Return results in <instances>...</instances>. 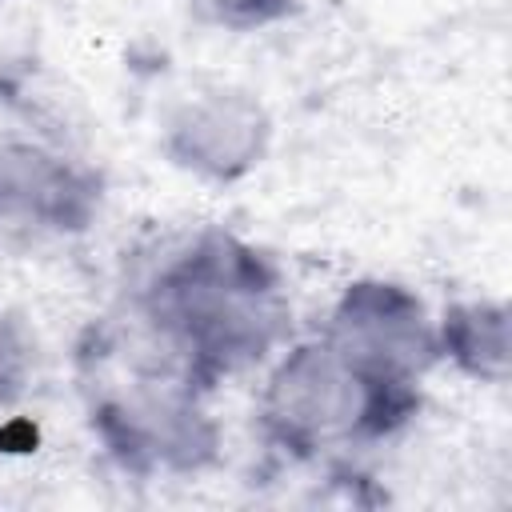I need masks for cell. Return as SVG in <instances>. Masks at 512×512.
Wrapping results in <instances>:
<instances>
[{"label": "cell", "instance_id": "8992f818", "mask_svg": "<svg viewBox=\"0 0 512 512\" xmlns=\"http://www.w3.org/2000/svg\"><path fill=\"white\" fill-rule=\"evenodd\" d=\"M104 176L32 136H0V232L80 236L96 224Z\"/></svg>", "mask_w": 512, "mask_h": 512}, {"label": "cell", "instance_id": "5b68a950", "mask_svg": "<svg viewBox=\"0 0 512 512\" xmlns=\"http://www.w3.org/2000/svg\"><path fill=\"white\" fill-rule=\"evenodd\" d=\"M160 148L172 168L228 188L268 160L272 116L256 92L240 84H208L172 108Z\"/></svg>", "mask_w": 512, "mask_h": 512}, {"label": "cell", "instance_id": "7a4b0ae2", "mask_svg": "<svg viewBox=\"0 0 512 512\" xmlns=\"http://www.w3.org/2000/svg\"><path fill=\"white\" fill-rule=\"evenodd\" d=\"M76 388L92 436L136 480L192 476L220 452V428L204 408L212 392L128 308L84 328Z\"/></svg>", "mask_w": 512, "mask_h": 512}, {"label": "cell", "instance_id": "6da1fadb", "mask_svg": "<svg viewBox=\"0 0 512 512\" xmlns=\"http://www.w3.org/2000/svg\"><path fill=\"white\" fill-rule=\"evenodd\" d=\"M128 312L208 392L268 364L292 340L284 268L272 252L224 228H204L172 248L128 296Z\"/></svg>", "mask_w": 512, "mask_h": 512}, {"label": "cell", "instance_id": "277c9868", "mask_svg": "<svg viewBox=\"0 0 512 512\" xmlns=\"http://www.w3.org/2000/svg\"><path fill=\"white\" fill-rule=\"evenodd\" d=\"M320 336L352 364L400 384H420L440 364L436 320L424 300L408 284L384 276L352 280L332 300Z\"/></svg>", "mask_w": 512, "mask_h": 512}, {"label": "cell", "instance_id": "52a82bcc", "mask_svg": "<svg viewBox=\"0 0 512 512\" xmlns=\"http://www.w3.org/2000/svg\"><path fill=\"white\" fill-rule=\"evenodd\" d=\"M440 364H452L464 380L504 388L512 372V312L504 300L468 296L452 300L436 320Z\"/></svg>", "mask_w": 512, "mask_h": 512}, {"label": "cell", "instance_id": "ba28073f", "mask_svg": "<svg viewBox=\"0 0 512 512\" xmlns=\"http://www.w3.org/2000/svg\"><path fill=\"white\" fill-rule=\"evenodd\" d=\"M192 20L220 32H264L296 16L300 0H184Z\"/></svg>", "mask_w": 512, "mask_h": 512}, {"label": "cell", "instance_id": "9c48e42d", "mask_svg": "<svg viewBox=\"0 0 512 512\" xmlns=\"http://www.w3.org/2000/svg\"><path fill=\"white\" fill-rule=\"evenodd\" d=\"M4 4H8V0H0V8H4Z\"/></svg>", "mask_w": 512, "mask_h": 512}, {"label": "cell", "instance_id": "3957f363", "mask_svg": "<svg viewBox=\"0 0 512 512\" xmlns=\"http://www.w3.org/2000/svg\"><path fill=\"white\" fill-rule=\"evenodd\" d=\"M416 412L420 384L384 380L352 364L320 332L288 340L272 356L256 396L260 440L292 464L376 448L404 432Z\"/></svg>", "mask_w": 512, "mask_h": 512}]
</instances>
